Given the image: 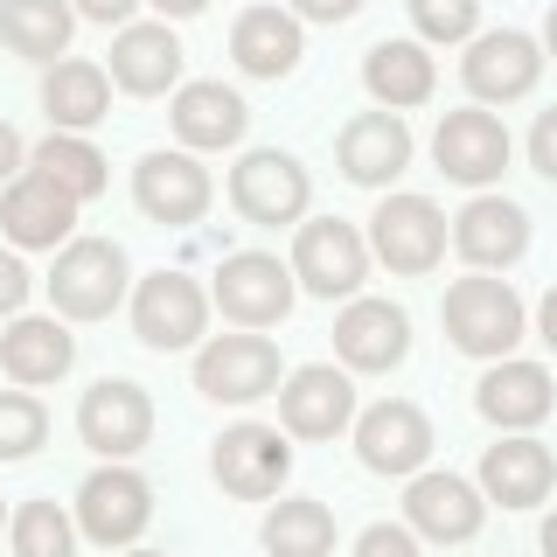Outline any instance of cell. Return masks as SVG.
<instances>
[{"label":"cell","instance_id":"19","mask_svg":"<svg viewBox=\"0 0 557 557\" xmlns=\"http://www.w3.org/2000/svg\"><path fill=\"white\" fill-rule=\"evenodd\" d=\"M335 356L348 370H370V376L397 370L411 356V313L391 300H348L335 321Z\"/></svg>","mask_w":557,"mask_h":557},{"label":"cell","instance_id":"44","mask_svg":"<svg viewBox=\"0 0 557 557\" xmlns=\"http://www.w3.org/2000/svg\"><path fill=\"white\" fill-rule=\"evenodd\" d=\"M544 557H557V516L544 522Z\"/></svg>","mask_w":557,"mask_h":557},{"label":"cell","instance_id":"40","mask_svg":"<svg viewBox=\"0 0 557 557\" xmlns=\"http://www.w3.org/2000/svg\"><path fill=\"white\" fill-rule=\"evenodd\" d=\"M362 0H293V22H348Z\"/></svg>","mask_w":557,"mask_h":557},{"label":"cell","instance_id":"35","mask_svg":"<svg viewBox=\"0 0 557 557\" xmlns=\"http://www.w3.org/2000/svg\"><path fill=\"white\" fill-rule=\"evenodd\" d=\"M411 8V28L425 42H467L481 22V0H405Z\"/></svg>","mask_w":557,"mask_h":557},{"label":"cell","instance_id":"38","mask_svg":"<svg viewBox=\"0 0 557 557\" xmlns=\"http://www.w3.org/2000/svg\"><path fill=\"white\" fill-rule=\"evenodd\" d=\"M28 286H35L28 265H22L14 251H0V313H22V307H28Z\"/></svg>","mask_w":557,"mask_h":557},{"label":"cell","instance_id":"29","mask_svg":"<svg viewBox=\"0 0 557 557\" xmlns=\"http://www.w3.org/2000/svg\"><path fill=\"white\" fill-rule=\"evenodd\" d=\"M104 104H112V77H104L98 63H84V57L49 63V77H42V112H49V126H57V133L98 126Z\"/></svg>","mask_w":557,"mask_h":557},{"label":"cell","instance_id":"4","mask_svg":"<svg viewBox=\"0 0 557 557\" xmlns=\"http://www.w3.org/2000/svg\"><path fill=\"white\" fill-rule=\"evenodd\" d=\"M293 278L321 300H356L362 278H370V237L342 216H313L293 237Z\"/></svg>","mask_w":557,"mask_h":557},{"label":"cell","instance_id":"45","mask_svg":"<svg viewBox=\"0 0 557 557\" xmlns=\"http://www.w3.org/2000/svg\"><path fill=\"white\" fill-rule=\"evenodd\" d=\"M544 42H550V57H557V8H550V22H544Z\"/></svg>","mask_w":557,"mask_h":557},{"label":"cell","instance_id":"17","mask_svg":"<svg viewBox=\"0 0 557 557\" xmlns=\"http://www.w3.org/2000/svg\"><path fill=\"white\" fill-rule=\"evenodd\" d=\"M487 522V502L474 481L460 474H411V495H405V530L411 536H432V544H474Z\"/></svg>","mask_w":557,"mask_h":557},{"label":"cell","instance_id":"42","mask_svg":"<svg viewBox=\"0 0 557 557\" xmlns=\"http://www.w3.org/2000/svg\"><path fill=\"white\" fill-rule=\"evenodd\" d=\"M536 327H544V342L557 348V286L544 293V307H536Z\"/></svg>","mask_w":557,"mask_h":557},{"label":"cell","instance_id":"39","mask_svg":"<svg viewBox=\"0 0 557 557\" xmlns=\"http://www.w3.org/2000/svg\"><path fill=\"white\" fill-rule=\"evenodd\" d=\"M70 8L84 14V22H104V28H126L133 22V8L139 0H70Z\"/></svg>","mask_w":557,"mask_h":557},{"label":"cell","instance_id":"7","mask_svg":"<svg viewBox=\"0 0 557 557\" xmlns=\"http://www.w3.org/2000/svg\"><path fill=\"white\" fill-rule=\"evenodd\" d=\"M202 327H209V293L196 286L188 272H147L133 286V335L147 342V348H196L202 342Z\"/></svg>","mask_w":557,"mask_h":557},{"label":"cell","instance_id":"18","mask_svg":"<svg viewBox=\"0 0 557 557\" xmlns=\"http://www.w3.org/2000/svg\"><path fill=\"white\" fill-rule=\"evenodd\" d=\"M209 168L196 161V153H147V161L133 168V202H139V216H153V223H196L202 209H209Z\"/></svg>","mask_w":557,"mask_h":557},{"label":"cell","instance_id":"31","mask_svg":"<svg viewBox=\"0 0 557 557\" xmlns=\"http://www.w3.org/2000/svg\"><path fill=\"white\" fill-rule=\"evenodd\" d=\"M28 168L42 174V182H57L70 202H91V196H104V153L91 147L84 133H49V139H35L28 147Z\"/></svg>","mask_w":557,"mask_h":557},{"label":"cell","instance_id":"20","mask_svg":"<svg viewBox=\"0 0 557 557\" xmlns=\"http://www.w3.org/2000/svg\"><path fill=\"white\" fill-rule=\"evenodd\" d=\"M335 161L356 188H391L411 168V126L397 112H356L335 139Z\"/></svg>","mask_w":557,"mask_h":557},{"label":"cell","instance_id":"27","mask_svg":"<svg viewBox=\"0 0 557 557\" xmlns=\"http://www.w3.org/2000/svg\"><path fill=\"white\" fill-rule=\"evenodd\" d=\"M231 57H237L244 77H286V70L307 57L300 22H293L286 8H244L237 28H231Z\"/></svg>","mask_w":557,"mask_h":557},{"label":"cell","instance_id":"34","mask_svg":"<svg viewBox=\"0 0 557 557\" xmlns=\"http://www.w3.org/2000/svg\"><path fill=\"white\" fill-rule=\"evenodd\" d=\"M49 440V411L28 391H0V460H28Z\"/></svg>","mask_w":557,"mask_h":557},{"label":"cell","instance_id":"46","mask_svg":"<svg viewBox=\"0 0 557 557\" xmlns=\"http://www.w3.org/2000/svg\"><path fill=\"white\" fill-rule=\"evenodd\" d=\"M126 557H168V550H126Z\"/></svg>","mask_w":557,"mask_h":557},{"label":"cell","instance_id":"14","mask_svg":"<svg viewBox=\"0 0 557 557\" xmlns=\"http://www.w3.org/2000/svg\"><path fill=\"white\" fill-rule=\"evenodd\" d=\"M278 425L293 440H335V432H348L356 425V383H348V370H335V362L293 370L286 391H278Z\"/></svg>","mask_w":557,"mask_h":557},{"label":"cell","instance_id":"22","mask_svg":"<svg viewBox=\"0 0 557 557\" xmlns=\"http://www.w3.org/2000/svg\"><path fill=\"white\" fill-rule=\"evenodd\" d=\"M453 251H460L474 272L516 265V258L530 251V216H522L509 196H474L460 216H453Z\"/></svg>","mask_w":557,"mask_h":557},{"label":"cell","instance_id":"25","mask_svg":"<svg viewBox=\"0 0 557 557\" xmlns=\"http://www.w3.org/2000/svg\"><path fill=\"white\" fill-rule=\"evenodd\" d=\"M474 405H481L487 425H502V432H530V425H544V418H550L557 391H550V370H536V362H509V356H502L495 370L481 376Z\"/></svg>","mask_w":557,"mask_h":557},{"label":"cell","instance_id":"16","mask_svg":"<svg viewBox=\"0 0 557 557\" xmlns=\"http://www.w3.org/2000/svg\"><path fill=\"white\" fill-rule=\"evenodd\" d=\"M460 77L481 104H509V98H530L536 77H544V49L530 42L522 28H495V35H474V49L460 57Z\"/></svg>","mask_w":557,"mask_h":557},{"label":"cell","instance_id":"32","mask_svg":"<svg viewBox=\"0 0 557 557\" xmlns=\"http://www.w3.org/2000/svg\"><path fill=\"white\" fill-rule=\"evenodd\" d=\"M258 536H265L272 557H327L335 550V509L313 502V495H293V502H278V509L265 516Z\"/></svg>","mask_w":557,"mask_h":557},{"label":"cell","instance_id":"15","mask_svg":"<svg viewBox=\"0 0 557 557\" xmlns=\"http://www.w3.org/2000/svg\"><path fill=\"white\" fill-rule=\"evenodd\" d=\"M356 453L370 474H418L432 460V418L411 397H383L356 418Z\"/></svg>","mask_w":557,"mask_h":557},{"label":"cell","instance_id":"43","mask_svg":"<svg viewBox=\"0 0 557 557\" xmlns=\"http://www.w3.org/2000/svg\"><path fill=\"white\" fill-rule=\"evenodd\" d=\"M153 8H161V14H168V22H188V14H202V8H209V0H153Z\"/></svg>","mask_w":557,"mask_h":557},{"label":"cell","instance_id":"3","mask_svg":"<svg viewBox=\"0 0 557 557\" xmlns=\"http://www.w3.org/2000/svg\"><path fill=\"white\" fill-rule=\"evenodd\" d=\"M147 522H153V487H147V474H133L126 460H104L98 474L77 487V536H91L98 550L139 544Z\"/></svg>","mask_w":557,"mask_h":557},{"label":"cell","instance_id":"2","mask_svg":"<svg viewBox=\"0 0 557 557\" xmlns=\"http://www.w3.org/2000/svg\"><path fill=\"white\" fill-rule=\"evenodd\" d=\"M126 251L112 237H70L57 251V272H49V300L63 321H104L126 300Z\"/></svg>","mask_w":557,"mask_h":557},{"label":"cell","instance_id":"5","mask_svg":"<svg viewBox=\"0 0 557 557\" xmlns=\"http://www.w3.org/2000/svg\"><path fill=\"white\" fill-rule=\"evenodd\" d=\"M307 202H313L307 168L293 161V153H278V147H258V153H244V161L231 168V209L244 223L278 231V223H300Z\"/></svg>","mask_w":557,"mask_h":557},{"label":"cell","instance_id":"12","mask_svg":"<svg viewBox=\"0 0 557 557\" xmlns=\"http://www.w3.org/2000/svg\"><path fill=\"white\" fill-rule=\"evenodd\" d=\"M0 231H8L14 251H63L77 237V202L57 182H42L35 168H22L0 188Z\"/></svg>","mask_w":557,"mask_h":557},{"label":"cell","instance_id":"23","mask_svg":"<svg viewBox=\"0 0 557 557\" xmlns=\"http://www.w3.org/2000/svg\"><path fill=\"white\" fill-rule=\"evenodd\" d=\"M168 119H174V139H182L188 153H223V147H237V139H244V126H251L244 98L231 91V84H216V77L182 84Z\"/></svg>","mask_w":557,"mask_h":557},{"label":"cell","instance_id":"28","mask_svg":"<svg viewBox=\"0 0 557 557\" xmlns=\"http://www.w3.org/2000/svg\"><path fill=\"white\" fill-rule=\"evenodd\" d=\"M362 84H370V98L383 112H411V104L432 98L440 70H432L425 42H376L370 57H362Z\"/></svg>","mask_w":557,"mask_h":557},{"label":"cell","instance_id":"41","mask_svg":"<svg viewBox=\"0 0 557 557\" xmlns=\"http://www.w3.org/2000/svg\"><path fill=\"white\" fill-rule=\"evenodd\" d=\"M22 168H28V147H22V133H14L8 119H0V188H8Z\"/></svg>","mask_w":557,"mask_h":557},{"label":"cell","instance_id":"8","mask_svg":"<svg viewBox=\"0 0 557 557\" xmlns=\"http://www.w3.org/2000/svg\"><path fill=\"white\" fill-rule=\"evenodd\" d=\"M293 293H300V278L272 251H231L216 265V307L237 327H278L293 313Z\"/></svg>","mask_w":557,"mask_h":557},{"label":"cell","instance_id":"26","mask_svg":"<svg viewBox=\"0 0 557 557\" xmlns=\"http://www.w3.org/2000/svg\"><path fill=\"white\" fill-rule=\"evenodd\" d=\"M557 481V460L544 440H502L481 453V495L502 502V509H536Z\"/></svg>","mask_w":557,"mask_h":557},{"label":"cell","instance_id":"24","mask_svg":"<svg viewBox=\"0 0 557 557\" xmlns=\"http://www.w3.org/2000/svg\"><path fill=\"white\" fill-rule=\"evenodd\" d=\"M70 362H77V335L57 313H14V327L0 335V370L22 391H42V383L70 376Z\"/></svg>","mask_w":557,"mask_h":557},{"label":"cell","instance_id":"36","mask_svg":"<svg viewBox=\"0 0 557 557\" xmlns=\"http://www.w3.org/2000/svg\"><path fill=\"white\" fill-rule=\"evenodd\" d=\"M356 557H418V536L405 522H370V530L356 536Z\"/></svg>","mask_w":557,"mask_h":557},{"label":"cell","instance_id":"33","mask_svg":"<svg viewBox=\"0 0 557 557\" xmlns=\"http://www.w3.org/2000/svg\"><path fill=\"white\" fill-rule=\"evenodd\" d=\"M14 557H77V516H63L57 502H22L8 516Z\"/></svg>","mask_w":557,"mask_h":557},{"label":"cell","instance_id":"10","mask_svg":"<svg viewBox=\"0 0 557 557\" xmlns=\"http://www.w3.org/2000/svg\"><path fill=\"white\" fill-rule=\"evenodd\" d=\"M370 251H376L391 272L425 278V272L446 258V216H440L425 196H383L376 216H370Z\"/></svg>","mask_w":557,"mask_h":557},{"label":"cell","instance_id":"47","mask_svg":"<svg viewBox=\"0 0 557 557\" xmlns=\"http://www.w3.org/2000/svg\"><path fill=\"white\" fill-rule=\"evenodd\" d=\"M0 522H8V502H0Z\"/></svg>","mask_w":557,"mask_h":557},{"label":"cell","instance_id":"30","mask_svg":"<svg viewBox=\"0 0 557 557\" xmlns=\"http://www.w3.org/2000/svg\"><path fill=\"white\" fill-rule=\"evenodd\" d=\"M70 28H77L70 0H0V42L28 63H57L70 49Z\"/></svg>","mask_w":557,"mask_h":557},{"label":"cell","instance_id":"13","mask_svg":"<svg viewBox=\"0 0 557 557\" xmlns=\"http://www.w3.org/2000/svg\"><path fill=\"white\" fill-rule=\"evenodd\" d=\"M432 161H440L446 182L487 188V182H502V168H509V126H502L495 112H481V104L446 112L440 133H432Z\"/></svg>","mask_w":557,"mask_h":557},{"label":"cell","instance_id":"37","mask_svg":"<svg viewBox=\"0 0 557 557\" xmlns=\"http://www.w3.org/2000/svg\"><path fill=\"white\" fill-rule=\"evenodd\" d=\"M530 168L544 174V182H557V104L536 112V126H530Z\"/></svg>","mask_w":557,"mask_h":557},{"label":"cell","instance_id":"6","mask_svg":"<svg viewBox=\"0 0 557 557\" xmlns=\"http://www.w3.org/2000/svg\"><path fill=\"white\" fill-rule=\"evenodd\" d=\"M77 440L98 453V460H133L153 440V397L126 376H104L77 397Z\"/></svg>","mask_w":557,"mask_h":557},{"label":"cell","instance_id":"9","mask_svg":"<svg viewBox=\"0 0 557 557\" xmlns=\"http://www.w3.org/2000/svg\"><path fill=\"white\" fill-rule=\"evenodd\" d=\"M196 391L216 405H258L278 397V348L265 335H216L196 348Z\"/></svg>","mask_w":557,"mask_h":557},{"label":"cell","instance_id":"11","mask_svg":"<svg viewBox=\"0 0 557 557\" xmlns=\"http://www.w3.org/2000/svg\"><path fill=\"white\" fill-rule=\"evenodd\" d=\"M209 467H216V481H223V495H237V502H265L286 487L293 474V446H286V432L278 425H231L216 440V453H209Z\"/></svg>","mask_w":557,"mask_h":557},{"label":"cell","instance_id":"21","mask_svg":"<svg viewBox=\"0 0 557 557\" xmlns=\"http://www.w3.org/2000/svg\"><path fill=\"white\" fill-rule=\"evenodd\" d=\"M112 84L133 98L182 91V42L168 22H126L112 35Z\"/></svg>","mask_w":557,"mask_h":557},{"label":"cell","instance_id":"1","mask_svg":"<svg viewBox=\"0 0 557 557\" xmlns=\"http://www.w3.org/2000/svg\"><path fill=\"white\" fill-rule=\"evenodd\" d=\"M440 321H446L453 348L481 356V362H502L522 342V300H516L509 278H453Z\"/></svg>","mask_w":557,"mask_h":557}]
</instances>
